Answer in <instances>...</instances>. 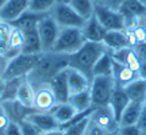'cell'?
I'll return each mask as SVG.
<instances>
[{
	"mask_svg": "<svg viewBox=\"0 0 146 135\" xmlns=\"http://www.w3.org/2000/svg\"><path fill=\"white\" fill-rule=\"evenodd\" d=\"M69 66V56L56 52H43L36 61L35 66L27 74V80L34 88L45 85L52 81V78Z\"/></svg>",
	"mask_w": 146,
	"mask_h": 135,
	"instance_id": "1",
	"label": "cell"
},
{
	"mask_svg": "<svg viewBox=\"0 0 146 135\" xmlns=\"http://www.w3.org/2000/svg\"><path fill=\"white\" fill-rule=\"evenodd\" d=\"M107 50L103 42H89L85 41L83 46L76 53L69 56V66L77 69L78 72L85 74L89 80H92V70L95 64Z\"/></svg>",
	"mask_w": 146,
	"mask_h": 135,
	"instance_id": "2",
	"label": "cell"
},
{
	"mask_svg": "<svg viewBox=\"0 0 146 135\" xmlns=\"http://www.w3.org/2000/svg\"><path fill=\"white\" fill-rule=\"evenodd\" d=\"M85 43L83 30L80 27H64L60 30L58 38L50 52L70 56Z\"/></svg>",
	"mask_w": 146,
	"mask_h": 135,
	"instance_id": "3",
	"label": "cell"
},
{
	"mask_svg": "<svg viewBox=\"0 0 146 135\" xmlns=\"http://www.w3.org/2000/svg\"><path fill=\"white\" fill-rule=\"evenodd\" d=\"M41 54H26L19 53L14 57L7 60L4 72H3V80H10L16 77H27V74L35 66L36 61Z\"/></svg>",
	"mask_w": 146,
	"mask_h": 135,
	"instance_id": "4",
	"label": "cell"
},
{
	"mask_svg": "<svg viewBox=\"0 0 146 135\" xmlns=\"http://www.w3.org/2000/svg\"><path fill=\"white\" fill-rule=\"evenodd\" d=\"M115 85L116 84L112 76H94L89 85L92 105L94 107L108 105Z\"/></svg>",
	"mask_w": 146,
	"mask_h": 135,
	"instance_id": "5",
	"label": "cell"
},
{
	"mask_svg": "<svg viewBox=\"0 0 146 135\" xmlns=\"http://www.w3.org/2000/svg\"><path fill=\"white\" fill-rule=\"evenodd\" d=\"M50 15L61 28L64 27H80L81 28L85 23V19L74 11V8L68 1H57L56 5L53 7V10L50 11Z\"/></svg>",
	"mask_w": 146,
	"mask_h": 135,
	"instance_id": "6",
	"label": "cell"
},
{
	"mask_svg": "<svg viewBox=\"0 0 146 135\" xmlns=\"http://www.w3.org/2000/svg\"><path fill=\"white\" fill-rule=\"evenodd\" d=\"M118 11L125 19V30L134 28L146 15V1L143 0H125L118 7Z\"/></svg>",
	"mask_w": 146,
	"mask_h": 135,
	"instance_id": "7",
	"label": "cell"
},
{
	"mask_svg": "<svg viewBox=\"0 0 146 135\" xmlns=\"http://www.w3.org/2000/svg\"><path fill=\"white\" fill-rule=\"evenodd\" d=\"M61 27L57 24V22L53 19V16L50 14H47L42 18L38 26H36V31L38 35L41 38L42 49L43 52H50L54 46V43L57 41L58 34H60Z\"/></svg>",
	"mask_w": 146,
	"mask_h": 135,
	"instance_id": "8",
	"label": "cell"
},
{
	"mask_svg": "<svg viewBox=\"0 0 146 135\" xmlns=\"http://www.w3.org/2000/svg\"><path fill=\"white\" fill-rule=\"evenodd\" d=\"M94 15L102 23L107 31L110 30H125V19L118 10L110 8L103 3L95 4Z\"/></svg>",
	"mask_w": 146,
	"mask_h": 135,
	"instance_id": "9",
	"label": "cell"
},
{
	"mask_svg": "<svg viewBox=\"0 0 146 135\" xmlns=\"http://www.w3.org/2000/svg\"><path fill=\"white\" fill-rule=\"evenodd\" d=\"M89 119L92 123L96 126H99L102 128H104L106 131H108L110 134L116 132L118 130V120L115 119L114 112L110 105H102V107H95L92 114L89 116Z\"/></svg>",
	"mask_w": 146,
	"mask_h": 135,
	"instance_id": "10",
	"label": "cell"
},
{
	"mask_svg": "<svg viewBox=\"0 0 146 135\" xmlns=\"http://www.w3.org/2000/svg\"><path fill=\"white\" fill-rule=\"evenodd\" d=\"M34 89H35V93H34L33 108L35 111H42V112H52V109L57 105V100L54 97L50 85L45 84Z\"/></svg>",
	"mask_w": 146,
	"mask_h": 135,
	"instance_id": "11",
	"label": "cell"
},
{
	"mask_svg": "<svg viewBox=\"0 0 146 135\" xmlns=\"http://www.w3.org/2000/svg\"><path fill=\"white\" fill-rule=\"evenodd\" d=\"M27 122H30L41 131L42 134L50 132V131L61 130V126L56 118L53 116L52 112H42V111H33L31 114L27 116Z\"/></svg>",
	"mask_w": 146,
	"mask_h": 135,
	"instance_id": "12",
	"label": "cell"
},
{
	"mask_svg": "<svg viewBox=\"0 0 146 135\" xmlns=\"http://www.w3.org/2000/svg\"><path fill=\"white\" fill-rule=\"evenodd\" d=\"M29 5L30 0H7V3L0 10V21L11 24L29 10Z\"/></svg>",
	"mask_w": 146,
	"mask_h": 135,
	"instance_id": "13",
	"label": "cell"
},
{
	"mask_svg": "<svg viewBox=\"0 0 146 135\" xmlns=\"http://www.w3.org/2000/svg\"><path fill=\"white\" fill-rule=\"evenodd\" d=\"M1 103H3V108H4L8 119L11 120V123H16V124H19L23 120H26L27 116L31 114L33 111H35L34 108L23 105L19 100L16 99L5 100V101H1Z\"/></svg>",
	"mask_w": 146,
	"mask_h": 135,
	"instance_id": "14",
	"label": "cell"
},
{
	"mask_svg": "<svg viewBox=\"0 0 146 135\" xmlns=\"http://www.w3.org/2000/svg\"><path fill=\"white\" fill-rule=\"evenodd\" d=\"M52 88L54 97L58 103H66L69 101V88H68V77H66V69H64L61 72L56 74L52 78V81L49 83Z\"/></svg>",
	"mask_w": 146,
	"mask_h": 135,
	"instance_id": "15",
	"label": "cell"
},
{
	"mask_svg": "<svg viewBox=\"0 0 146 135\" xmlns=\"http://www.w3.org/2000/svg\"><path fill=\"white\" fill-rule=\"evenodd\" d=\"M66 77H68L69 95H74L78 92H83L85 89H89L91 80L85 74L78 72L77 69L68 66L66 68Z\"/></svg>",
	"mask_w": 146,
	"mask_h": 135,
	"instance_id": "16",
	"label": "cell"
},
{
	"mask_svg": "<svg viewBox=\"0 0 146 135\" xmlns=\"http://www.w3.org/2000/svg\"><path fill=\"white\" fill-rule=\"evenodd\" d=\"M81 30H83L85 41L89 42H102L106 35V32H107V30L102 26V23L98 21V18L95 15H92L88 19H85V23L81 27Z\"/></svg>",
	"mask_w": 146,
	"mask_h": 135,
	"instance_id": "17",
	"label": "cell"
},
{
	"mask_svg": "<svg viewBox=\"0 0 146 135\" xmlns=\"http://www.w3.org/2000/svg\"><path fill=\"white\" fill-rule=\"evenodd\" d=\"M111 56L115 61H118L120 64H125L126 66H129L130 69H133L134 72L139 73L142 66V61L139 60V57L137 56L134 47H125V49H120L116 52H112Z\"/></svg>",
	"mask_w": 146,
	"mask_h": 135,
	"instance_id": "18",
	"label": "cell"
},
{
	"mask_svg": "<svg viewBox=\"0 0 146 135\" xmlns=\"http://www.w3.org/2000/svg\"><path fill=\"white\" fill-rule=\"evenodd\" d=\"M112 77H114L115 84L123 88L127 84L133 83L134 80H137L141 76H139V73L134 72L133 69L126 66L125 64H120L114 60V62H112Z\"/></svg>",
	"mask_w": 146,
	"mask_h": 135,
	"instance_id": "19",
	"label": "cell"
},
{
	"mask_svg": "<svg viewBox=\"0 0 146 135\" xmlns=\"http://www.w3.org/2000/svg\"><path fill=\"white\" fill-rule=\"evenodd\" d=\"M23 43H25V32L22 31L21 28L11 24L10 34L7 38V52H5L4 57L8 60V58L22 53Z\"/></svg>",
	"mask_w": 146,
	"mask_h": 135,
	"instance_id": "20",
	"label": "cell"
},
{
	"mask_svg": "<svg viewBox=\"0 0 146 135\" xmlns=\"http://www.w3.org/2000/svg\"><path fill=\"white\" fill-rule=\"evenodd\" d=\"M102 42H103V45L107 47V50L110 53L129 47V42H127V38H126L125 30H110V31L106 32Z\"/></svg>",
	"mask_w": 146,
	"mask_h": 135,
	"instance_id": "21",
	"label": "cell"
},
{
	"mask_svg": "<svg viewBox=\"0 0 146 135\" xmlns=\"http://www.w3.org/2000/svg\"><path fill=\"white\" fill-rule=\"evenodd\" d=\"M129 103H130V99H129L127 93L125 92V89L122 88V87H119V85H115V89H114V92H112V96H111V100H110L108 105L111 107L112 112H114L115 119L118 120V122H119L120 115L125 111V108L127 107Z\"/></svg>",
	"mask_w": 146,
	"mask_h": 135,
	"instance_id": "22",
	"label": "cell"
},
{
	"mask_svg": "<svg viewBox=\"0 0 146 135\" xmlns=\"http://www.w3.org/2000/svg\"><path fill=\"white\" fill-rule=\"evenodd\" d=\"M45 15H47V14H38V12L27 10L26 12H23L15 22H12L11 24L18 27V28H21L23 32L30 31V30H35L36 26H38V23H39V21H41Z\"/></svg>",
	"mask_w": 146,
	"mask_h": 135,
	"instance_id": "23",
	"label": "cell"
},
{
	"mask_svg": "<svg viewBox=\"0 0 146 135\" xmlns=\"http://www.w3.org/2000/svg\"><path fill=\"white\" fill-rule=\"evenodd\" d=\"M142 105H143V101H130L120 115L119 122H118L119 126L137 124L138 118H139L142 111Z\"/></svg>",
	"mask_w": 146,
	"mask_h": 135,
	"instance_id": "24",
	"label": "cell"
},
{
	"mask_svg": "<svg viewBox=\"0 0 146 135\" xmlns=\"http://www.w3.org/2000/svg\"><path fill=\"white\" fill-rule=\"evenodd\" d=\"M130 101H145L146 100V80L138 77L133 83L123 87Z\"/></svg>",
	"mask_w": 146,
	"mask_h": 135,
	"instance_id": "25",
	"label": "cell"
},
{
	"mask_svg": "<svg viewBox=\"0 0 146 135\" xmlns=\"http://www.w3.org/2000/svg\"><path fill=\"white\" fill-rule=\"evenodd\" d=\"M52 114L56 118V120L60 123V126H64L76 116L77 111L69 101H66V103H58L52 109Z\"/></svg>",
	"mask_w": 146,
	"mask_h": 135,
	"instance_id": "26",
	"label": "cell"
},
{
	"mask_svg": "<svg viewBox=\"0 0 146 135\" xmlns=\"http://www.w3.org/2000/svg\"><path fill=\"white\" fill-rule=\"evenodd\" d=\"M22 53H26V54H41V53H43L41 38L38 35L36 28L25 32V43L22 47Z\"/></svg>",
	"mask_w": 146,
	"mask_h": 135,
	"instance_id": "27",
	"label": "cell"
},
{
	"mask_svg": "<svg viewBox=\"0 0 146 135\" xmlns=\"http://www.w3.org/2000/svg\"><path fill=\"white\" fill-rule=\"evenodd\" d=\"M69 103L76 108L77 112H84V111H88V109L94 108L92 101H91V92H89V89H85V91L78 92V93L70 95L69 96Z\"/></svg>",
	"mask_w": 146,
	"mask_h": 135,
	"instance_id": "28",
	"label": "cell"
},
{
	"mask_svg": "<svg viewBox=\"0 0 146 135\" xmlns=\"http://www.w3.org/2000/svg\"><path fill=\"white\" fill-rule=\"evenodd\" d=\"M112 62L114 58L110 52H106L95 64L92 76H112Z\"/></svg>",
	"mask_w": 146,
	"mask_h": 135,
	"instance_id": "29",
	"label": "cell"
},
{
	"mask_svg": "<svg viewBox=\"0 0 146 135\" xmlns=\"http://www.w3.org/2000/svg\"><path fill=\"white\" fill-rule=\"evenodd\" d=\"M26 77H16V78H10V80H4V87L0 95V100L5 101V100H15L18 96V91L21 87L22 81Z\"/></svg>",
	"mask_w": 146,
	"mask_h": 135,
	"instance_id": "30",
	"label": "cell"
},
{
	"mask_svg": "<svg viewBox=\"0 0 146 135\" xmlns=\"http://www.w3.org/2000/svg\"><path fill=\"white\" fill-rule=\"evenodd\" d=\"M89 116L91 115H87L81 119L72 120V122H68L66 124H64L61 127L64 135H84L89 124Z\"/></svg>",
	"mask_w": 146,
	"mask_h": 135,
	"instance_id": "31",
	"label": "cell"
},
{
	"mask_svg": "<svg viewBox=\"0 0 146 135\" xmlns=\"http://www.w3.org/2000/svg\"><path fill=\"white\" fill-rule=\"evenodd\" d=\"M34 93H35L34 87L30 84V81H29L27 78H25V80L22 81L21 87H19L16 100H19L23 105L33 108V104H34Z\"/></svg>",
	"mask_w": 146,
	"mask_h": 135,
	"instance_id": "32",
	"label": "cell"
},
{
	"mask_svg": "<svg viewBox=\"0 0 146 135\" xmlns=\"http://www.w3.org/2000/svg\"><path fill=\"white\" fill-rule=\"evenodd\" d=\"M68 3L72 5L74 11L80 14L84 19H88L94 15L95 3L92 0H68Z\"/></svg>",
	"mask_w": 146,
	"mask_h": 135,
	"instance_id": "33",
	"label": "cell"
},
{
	"mask_svg": "<svg viewBox=\"0 0 146 135\" xmlns=\"http://www.w3.org/2000/svg\"><path fill=\"white\" fill-rule=\"evenodd\" d=\"M58 0H30L29 10L38 14H50Z\"/></svg>",
	"mask_w": 146,
	"mask_h": 135,
	"instance_id": "34",
	"label": "cell"
},
{
	"mask_svg": "<svg viewBox=\"0 0 146 135\" xmlns=\"http://www.w3.org/2000/svg\"><path fill=\"white\" fill-rule=\"evenodd\" d=\"M10 124H11V120L8 119V116H7L4 108H3V103L0 100V135H5Z\"/></svg>",
	"mask_w": 146,
	"mask_h": 135,
	"instance_id": "35",
	"label": "cell"
},
{
	"mask_svg": "<svg viewBox=\"0 0 146 135\" xmlns=\"http://www.w3.org/2000/svg\"><path fill=\"white\" fill-rule=\"evenodd\" d=\"M118 135H141L142 131L139 130V127L137 124H130V126H119L116 130Z\"/></svg>",
	"mask_w": 146,
	"mask_h": 135,
	"instance_id": "36",
	"label": "cell"
},
{
	"mask_svg": "<svg viewBox=\"0 0 146 135\" xmlns=\"http://www.w3.org/2000/svg\"><path fill=\"white\" fill-rule=\"evenodd\" d=\"M19 127H21L22 135H42L41 131L27 120H23L22 123H19Z\"/></svg>",
	"mask_w": 146,
	"mask_h": 135,
	"instance_id": "37",
	"label": "cell"
},
{
	"mask_svg": "<svg viewBox=\"0 0 146 135\" xmlns=\"http://www.w3.org/2000/svg\"><path fill=\"white\" fill-rule=\"evenodd\" d=\"M84 135H110V132L106 131L104 128L99 127V126H96L95 123H92L91 119H89V124L87 127L85 132H84Z\"/></svg>",
	"mask_w": 146,
	"mask_h": 135,
	"instance_id": "38",
	"label": "cell"
},
{
	"mask_svg": "<svg viewBox=\"0 0 146 135\" xmlns=\"http://www.w3.org/2000/svg\"><path fill=\"white\" fill-rule=\"evenodd\" d=\"M137 126L139 127V130L142 132L146 134V100L143 101V105H142V111H141V115L138 118V122H137Z\"/></svg>",
	"mask_w": 146,
	"mask_h": 135,
	"instance_id": "39",
	"label": "cell"
},
{
	"mask_svg": "<svg viewBox=\"0 0 146 135\" xmlns=\"http://www.w3.org/2000/svg\"><path fill=\"white\" fill-rule=\"evenodd\" d=\"M134 50L142 62H146V42H138L134 46Z\"/></svg>",
	"mask_w": 146,
	"mask_h": 135,
	"instance_id": "40",
	"label": "cell"
},
{
	"mask_svg": "<svg viewBox=\"0 0 146 135\" xmlns=\"http://www.w3.org/2000/svg\"><path fill=\"white\" fill-rule=\"evenodd\" d=\"M5 135H22V131H21L19 124L11 123L10 127H8V130H7V132H5Z\"/></svg>",
	"mask_w": 146,
	"mask_h": 135,
	"instance_id": "41",
	"label": "cell"
},
{
	"mask_svg": "<svg viewBox=\"0 0 146 135\" xmlns=\"http://www.w3.org/2000/svg\"><path fill=\"white\" fill-rule=\"evenodd\" d=\"M122 1H125V0H103V4H106L110 8L118 10V7H119V4ZM143 1H146V0H143Z\"/></svg>",
	"mask_w": 146,
	"mask_h": 135,
	"instance_id": "42",
	"label": "cell"
},
{
	"mask_svg": "<svg viewBox=\"0 0 146 135\" xmlns=\"http://www.w3.org/2000/svg\"><path fill=\"white\" fill-rule=\"evenodd\" d=\"M5 64H7V58L4 56H0V77L3 76V72H4V68H5ZM3 78V77H1Z\"/></svg>",
	"mask_w": 146,
	"mask_h": 135,
	"instance_id": "43",
	"label": "cell"
},
{
	"mask_svg": "<svg viewBox=\"0 0 146 135\" xmlns=\"http://www.w3.org/2000/svg\"><path fill=\"white\" fill-rule=\"evenodd\" d=\"M139 76L142 78L146 80V62H142V66H141V70H139Z\"/></svg>",
	"mask_w": 146,
	"mask_h": 135,
	"instance_id": "44",
	"label": "cell"
},
{
	"mask_svg": "<svg viewBox=\"0 0 146 135\" xmlns=\"http://www.w3.org/2000/svg\"><path fill=\"white\" fill-rule=\"evenodd\" d=\"M42 135H64L62 130H56V131H50V132H45Z\"/></svg>",
	"mask_w": 146,
	"mask_h": 135,
	"instance_id": "45",
	"label": "cell"
},
{
	"mask_svg": "<svg viewBox=\"0 0 146 135\" xmlns=\"http://www.w3.org/2000/svg\"><path fill=\"white\" fill-rule=\"evenodd\" d=\"M3 87H4V80L0 77V95H1V91H3Z\"/></svg>",
	"mask_w": 146,
	"mask_h": 135,
	"instance_id": "46",
	"label": "cell"
},
{
	"mask_svg": "<svg viewBox=\"0 0 146 135\" xmlns=\"http://www.w3.org/2000/svg\"><path fill=\"white\" fill-rule=\"evenodd\" d=\"M5 3H7V0H0V10L3 8V5H4Z\"/></svg>",
	"mask_w": 146,
	"mask_h": 135,
	"instance_id": "47",
	"label": "cell"
},
{
	"mask_svg": "<svg viewBox=\"0 0 146 135\" xmlns=\"http://www.w3.org/2000/svg\"><path fill=\"white\" fill-rule=\"evenodd\" d=\"M141 22H142V23H143V24H146V15H145V16H143V18H142V19H141Z\"/></svg>",
	"mask_w": 146,
	"mask_h": 135,
	"instance_id": "48",
	"label": "cell"
},
{
	"mask_svg": "<svg viewBox=\"0 0 146 135\" xmlns=\"http://www.w3.org/2000/svg\"><path fill=\"white\" fill-rule=\"evenodd\" d=\"M95 4H98V3H103V0H92Z\"/></svg>",
	"mask_w": 146,
	"mask_h": 135,
	"instance_id": "49",
	"label": "cell"
},
{
	"mask_svg": "<svg viewBox=\"0 0 146 135\" xmlns=\"http://www.w3.org/2000/svg\"><path fill=\"white\" fill-rule=\"evenodd\" d=\"M110 135H118V134H116V132H112V134H110Z\"/></svg>",
	"mask_w": 146,
	"mask_h": 135,
	"instance_id": "50",
	"label": "cell"
},
{
	"mask_svg": "<svg viewBox=\"0 0 146 135\" xmlns=\"http://www.w3.org/2000/svg\"><path fill=\"white\" fill-rule=\"evenodd\" d=\"M58 1H68V0H58Z\"/></svg>",
	"mask_w": 146,
	"mask_h": 135,
	"instance_id": "51",
	"label": "cell"
},
{
	"mask_svg": "<svg viewBox=\"0 0 146 135\" xmlns=\"http://www.w3.org/2000/svg\"><path fill=\"white\" fill-rule=\"evenodd\" d=\"M141 135H146V134H145V132H142V134H141Z\"/></svg>",
	"mask_w": 146,
	"mask_h": 135,
	"instance_id": "52",
	"label": "cell"
},
{
	"mask_svg": "<svg viewBox=\"0 0 146 135\" xmlns=\"http://www.w3.org/2000/svg\"><path fill=\"white\" fill-rule=\"evenodd\" d=\"M1 23H3V22H1V21H0V24H1Z\"/></svg>",
	"mask_w": 146,
	"mask_h": 135,
	"instance_id": "53",
	"label": "cell"
}]
</instances>
